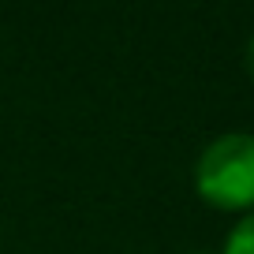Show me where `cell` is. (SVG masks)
<instances>
[{
	"instance_id": "3",
	"label": "cell",
	"mask_w": 254,
	"mask_h": 254,
	"mask_svg": "<svg viewBox=\"0 0 254 254\" xmlns=\"http://www.w3.org/2000/svg\"><path fill=\"white\" fill-rule=\"evenodd\" d=\"M243 64H247V75L254 79V34L247 38V49H243Z\"/></svg>"
},
{
	"instance_id": "2",
	"label": "cell",
	"mask_w": 254,
	"mask_h": 254,
	"mask_svg": "<svg viewBox=\"0 0 254 254\" xmlns=\"http://www.w3.org/2000/svg\"><path fill=\"white\" fill-rule=\"evenodd\" d=\"M221 254H254V209L243 213L236 224H232L228 239H224V251Z\"/></svg>"
},
{
	"instance_id": "1",
	"label": "cell",
	"mask_w": 254,
	"mask_h": 254,
	"mask_svg": "<svg viewBox=\"0 0 254 254\" xmlns=\"http://www.w3.org/2000/svg\"><path fill=\"white\" fill-rule=\"evenodd\" d=\"M194 190L217 209L251 213L254 209V135L228 131L206 142L194 161Z\"/></svg>"
},
{
	"instance_id": "4",
	"label": "cell",
	"mask_w": 254,
	"mask_h": 254,
	"mask_svg": "<svg viewBox=\"0 0 254 254\" xmlns=\"http://www.w3.org/2000/svg\"><path fill=\"white\" fill-rule=\"evenodd\" d=\"M190 254H209V251H190Z\"/></svg>"
}]
</instances>
